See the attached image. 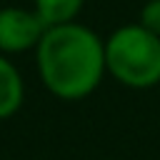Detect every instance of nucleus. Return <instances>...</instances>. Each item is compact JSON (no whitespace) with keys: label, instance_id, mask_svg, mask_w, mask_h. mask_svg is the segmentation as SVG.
<instances>
[{"label":"nucleus","instance_id":"obj_3","mask_svg":"<svg viewBox=\"0 0 160 160\" xmlns=\"http://www.w3.org/2000/svg\"><path fill=\"white\" fill-rule=\"evenodd\" d=\"M48 25L40 20L35 10L25 8H2L0 10V52L20 55L25 50H35L42 40Z\"/></svg>","mask_w":160,"mask_h":160},{"label":"nucleus","instance_id":"obj_6","mask_svg":"<svg viewBox=\"0 0 160 160\" xmlns=\"http://www.w3.org/2000/svg\"><path fill=\"white\" fill-rule=\"evenodd\" d=\"M140 25L160 38V0H148L140 10Z\"/></svg>","mask_w":160,"mask_h":160},{"label":"nucleus","instance_id":"obj_5","mask_svg":"<svg viewBox=\"0 0 160 160\" xmlns=\"http://www.w3.org/2000/svg\"><path fill=\"white\" fill-rule=\"evenodd\" d=\"M82 5L85 0H35V12L48 28H55V25L75 22Z\"/></svg>","mask_w":160,"mask_h":160},{"label":"nucleus","instance_id":"obj_2","mask_svg":"<svg viewBox=\"0 0 160 160\" xmlns=\"http://www.w3.org/2000/svg\"><path fill=\"white\" fill-rule=\"evenodd\" d=\"M105 70L125 88H155L160 82V38L140 22L120 25L105 40Z\"/></svg>","mask_w":160,"mask_h":160},{"label":"nucleus","instance_id":"obj_4","mask_svg":"<svg viewBox=\"0 0 160 160\" xmlns=\"http://www.w3.org/2000/svg\"><path fill=\"white\" fill-rule=\"evenodd\" d=\"M25 100V82L15 62L0 52V120L12 118Z\"/></svg>","mask_w":160,"mask_h":160},{"label":"nucleus","instance_id":"obj_1","mask_svg":"<svg viewBox=\"0 0 160 160\" xmlns=\"http://www.w3.org/2000/svg\"><path fill=\"white\" fill-rule=\"evenodd\" d=\"M38 75L60 100H82L98 90L105 70V40L80 22L48 28L35 48Z\"/></svg>","mask_w":160,"mask_h":160}]
</instances>
